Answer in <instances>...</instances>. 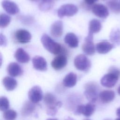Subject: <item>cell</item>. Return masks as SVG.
I'll return each mask as SVG.
<instances>
[{"instance_id":"26","label":"cell","mask_w":120,"mask_h":120,"mask_svg":"<svg viewBox=\"0 0 120 120\" xmlns=\"http://www.w3.org/2000/svg\"><path fill=\"white\" fill-rule=\"evenodd\" d=\"M110 9L114 13H120V3L116 0H110L106 2Z\"/></svg>"},{"instance_id":"11","label":"cell","mask_w":120,"mask_h":120,"mask_svg":"<svg viewBox=\"0 0 120 120\" xmlns=\"http://www.w3.org/2000/svg\"><path fill=\"white\" fill-rule=\"evenodd\" d=\"M68 62L67 58L64 54H59L51 62V66L56 70H60L63 68Z\"/></svg>"},{"instance_id":"42","label":"cell","mask_w":120,"mask_h":120,"mask_svg":"<svg viewBox=\"0 0 120 120\" xmlns=\"http://www.w3.org/2000/svg\"></svg>"},{"instance_id":"21","label":"cell","mask_w":120,"mask_h":120,"mask_svg":"<svg viewBox=\"0 0 120 120\" xmlns=\"http://www.w3.org/2000/svg\"><path fill=\"white\" fill-rule=\"evenodd\" d=\"M64 42L69 47L76 48L78 45L79 40L77 36L73 33H67L64 38Z\"/></svg>"},{"instance_id":"23","label":"cell","mask_w":120,"mask_h":120,"mask_svg":"<svg viewBox=\"0 0 120 120\" xmlns=\"http://www.w3.org/2000/svg\"><path fill=\"white\" fill-rule=\"evenodd\" d=\"M3 84L8 91H12L17 86V82L15 79L10 76H6L2 80Z\"/></svg>"},{"instance_id":"10","label":"cell","mask_w":120,"mask_h":120,"mask_svg":"<svg viewBox=\"0 0 120 120\" xmlns=\"http://www.w3.org/2000/svg\"><path fill=\"white\" fill-rule=\"evenodd\" d=\"M93 13L101 18H106L109 14L108 8L102 4H96L91 8Z\"/></svg>"},{"instance_id":"22","label":"cell","mask_w":120,"mask_h":120,"mask_svg":"<svg viewBox=\"0 0 120 120\" xmlns=\"http://www.w3.org/2000/svg\"><path fill=\"white\" fill-rule=\"evenodd\" d=\"M34 104L30 101L25 102L22 108L21 114L23 116H27L32 113L36 109Z\"/></svg>"},{"instance_id":"35","label":"cell","mask_w":120,"mask_h":120,"mask_svg":"<svg viewBox=\"0 0 120 120\" xmlns=\"http://www.w3.org/2000/svg\"><path fill=\"white\" fill-rule=\"evenodd\" d=\"M65 120H75L74 119L72 118H70V117H68L66 119H65Z\"/></svg>"},{"instance_id":"5","label":"cell","mask_w":120,"mask_h":120,"mask_svg":"<svg viewBox=\"0 0 120 120\" xmlns=\"http://www.w3.org/2000/svg\"><path fill=\"white\" fill-rule=\"evenodd\" d=\"M74 65L79 70L88 71L91 67V63L89 59L84 54H79L74 59Z\"/></svg>"},{"instance_id":"31","label":"cell","mask_w":120,"mask_h":120,"mask_svg":"<svg viewBox=\"0 0 120 120\" xmlns=\"http://www.w3.org/2000/svg\"><path fill=\"white\" fill-rule=\"evenodd\" d=\"M7 45V39L5 35L0 34V45L1 46H6Z\"/></svg>"},{"instance_id":"38","label":"cell","mask_w":120,"mask_h":120,"mask_svg":"<svg viewBox=\"0 0 120 120\" xmlns=\"http://www.w3.org/2000/svg\"><path fill=\"white\" fill-rule=\"evenodd\" d=\"M115 120H120V118H117V119H116Z\"/></svg>"},{"instance_id":"33","label":"cell","mask_w":120,"mask_h":120,"mask_svg":"<svg viewBox=\"0 0 120 120\" xmlns=\"http://www.w3.org/2000/svg\"><path fill=\"white\" fill-rule=\"evenodd\" d=\"M85 2L88 5H93L98 0H84Z\"/></svg>"},{"instance_id":"28","label":"cell","mask_w":120,"mask_h":120,"mask_svg":"<svg viewBox=\"0 0 120 120\" xmlns=\"http://www.w3.org/2000/svg\"><path fill=\"white\" fill-rule=\"evenodd\" d=\"M11 22V17L8 15L2 13L0 15V26L5 28Z\"/></svg>"},{"instance_id":"30","label":"cell","mask_w":120,"mask_h":120,"mask_svg":"<svg viewBox=\"0 0 120 120\" xmlns=\"http://www.w3.org/2000/svg\"><path fill=\"white\" fill-rule=\"evenodd\" d=\"M53 3L52 0L48 1H42L39 5V8L41 10L46 11L49 10L52 6Z\"/></svg>"},{"instance_id":"27","label":"cell","mask_w":120,"mask_h":120,"mask_svg":"<svg viewBox=\"0 0 120 120\" xmlns=\"http://www.w3.org/2000/svg\"><path fill=\"white\" fill-rule=\"evenodd\" d=\"M16 117V111L12 109H8L3 113V118L5 120H15Z\"/></svg>"},{"instance_id":"8","label":"cell","mask_w":120,"mask_h":120,"mask_svg":"<svg viewBox=\"0 0 120 120\" xmlns=\"http://www.w3.org/2000/svg\"><path fill=\"white\" fill-rule=\"evenodd\" d=\"M95 109V105L90 102L85 105H78L75 112V114L76 115L82 114L86 117H90L94 113Z\"/></svg>"},{"instance_id":"17","label":"cell","mask_w":120,"mask_h":120,"mask_svg":"<svg viewBox=\"0 0 120 120\" xmlns=\"http://www.w3.org/2000/svg\"><path fill=\"white\" fill-rule=\"evenodd\" d=\"M7 71L8 74L12 77L21 75L23 73L21 67L16 62L10 63L8 66Z\"/></svg>"},{"instance_id":"14","label":"cell","mask_w":120,"mask_h":120,"mask_svg":"<svg viewBox=\"0 0 120 120\" xmlns=\"http://www.w3.org/2000/svg\"><path fill=\"white\" fill-rule=\"evenodd\" d=\"M33 67L37 70L41 71H46L47 69V64L45 59L40 56H35L32 59Z\"/></svg>"},{"instance_id":"15","label":"cell","mask_w":120,"mask_h":120,"mask_svg":"<svg viewBox=\"0 0 120 120\" xmlns=\"http://www.w3.org/2000/svg\"><path fill=\"white\" fill-rule=\"evenodd\" d=\"M63 25L62 22L58 20L52 24L50 28V33L53 37L59 38L61 36L63 33Z\"/></svg>"},{"instance_id":"3","label":"cell","mask_w":120,"mask_h":120,"mask_svg":"<svg viewBox=\"0 0 120 120\" xmlns=\"http://www.w3.org/2000/svg\"><path fill=\"white\" fill-rule=\"evenodd\" d=\"M41 42L44 48L50 53L56 55L62 53L63 48L58 43L54 41L50 36L46 34L42 35Z\"/></svg>"},{"instance_id":"12","label":"cell","mask_w":120,"mask_h":120,"mask_svg":"<svg viewBox=\"0 0 120 120\" xmlns=\"http://www.w3.org/2000/svg\"><path fill=\"white\" fill-rule=\"evenodd\" d=\"M3 9L9 14L15 15L19 12V8L17 4L10 0H3L1 2Z\"/></svg>"},{"instance_id":"18","label":"cell","mask_w":120,"mask_h":120,"mask_svg":"<svg viewBox=\"0 0 120 120\" xmlns=\"http://www.w3.org/2000/svg\"><path fill=\"white\" fill-rule=\"evenodd\" d=\"M15 57L18 62L21 63H27L30 59L28 53L22 48H19L16 50L15 53Z\"/></svg>"},{"instance_id":"36","label":"cell","mask_w":120,"mask_h":120,"mask_svg":"<svg viewBox=\"0 0 120 120\" xmlns=\"http://www.w3.org/2000/svg\"><path fill=\"white\" fill-rule=\"evenodd\" d=\"M117 92H118V93L119 94V95H120V86L119 87V88H118Z\"/></svg>"},{"instance_id":"19","label":"cell","mask_w":120,"mask_h":120,"mask_svg":"<svg viewBox=\"0 0 120 120\" xmlns=\"http://www.w3.org/2000/svg\"><path fill=\"white\" fill-rule=\"evenodd\" d=\"M115 96V92L112 90H104L99 93L100 100L103 103H108L112 101Z\"/></svg>"},{"instance_id":"7","label":"cell","mask_w":120,"mask_h":120,"mask_svg":"<svg viewBox=\"0 0 120 120\" xmlns=\"http://www.w3.org/2000/svg\"><path fill=\"white\" fill-rule=\"evenodd\" d=\"M92 33L89 32L88 36L85 38L82 45L83 52L89 55H92L95 52V47L93 43V36Z\"/></svg>"},{"instance_id":"32","label":"cell","mask_w":120,"mask_h":120,"mask_svg":"<svg viewBox=\"0 0 120 120\" xmlns=\"http://www.w3.org/2000/svg\"><path fill=\"white\" fill-rule=\"evenodd\" d=\"M20 20L22 21L23 23H30L32 21V18L30 16H21L20 17Z\"/></svg>"},{"instance_id":"34","label":"cell","mask_w":120,"mask_h":120,"mask_svg":"<svg viewBox=\"0 0 120 120\" xmlns=\"http://www.w3.org/2000/svg\"><path fill=\"white\" fill-rule=\"evenodd\" d=\"M116 115L120 118V107H119L118 108H117V109L116 110Z\"/></svg>"},{"instance_id":"9","label":"cell","mask_w":120,"mask_h":120,"mask_svg":"<svg viewBox=\"0 0 120 120\" xmlns=\"http://www.w3.org/2000/svg\"><path fill=\"white\" fill-rule=\"evenodd\" d=\"M28 97L30 101L37 104L43 98V92L41 88L39 86L32 87L29 91Z\"/></svg>"},{"instance_id":"16","label":"cell","mask_w":120,"mask_h":120,"mask_svg":"<svg viewBox=\"0 0 120 120\" xmlns=\"http://www.w3.org/2000/svg\"><path fill=\"white\" fill-rule=\"evenodd\" d=\"M113 47L114 45L112 44L107 41H102L97 44L96 49L99 53L105 54L110 52Z\"/></svg>"},{"instance_id":"40","label":"cell","mask_w":120,"mask_h":120,"mask_svg":"<svg viewBox=\"0 0 120 120\" xmlns=\"http://www.w3.org/2000/svg\"><path fill=\"white\" fill-rule=\"evenodd\" d=\"M83 120H90V119H84Z\"/></svg>"},{"instance_id":"25","label":"cell","mask_w":120,"mask_h":120,"mask_svg":"<svg viewBox=\"0 0 120 120\" xmlns=\"http://www.w3.org/2000/svg\"><path fill=\"white\" fill-rule=\"evenodd\" d=\"M109 38L113 43L117 45H120V30L118 28L113 29L110 34Z\"/></svg>"},{"instance_id":"41","label":"cell","mask_w":120,"mask_h":120,"mask_svg":"<svg viewBox=\"0 0 120 120\" xmlns=\"http://www.w3.org/2000/svg\"><path fill=\"white\" fill-rule=\"evenodd\" d=\"M108 120V119H106V120Z\"/></svg>"},{"instance_id":"29","label":"cell","mask_w":120,"mask_h":120,"mask_svg":"<svg viewBox=\"0 0 120 120\" xmlns=\"http://www.w3.org/2000/svg\"><path fill=\"white\" fill-rule=\"evenodd\" d=\"M9 107V103L8 99L4 96L0 98V109L1 111H5Z\"/></svg>"},{"instance_id":"13","label":"cell","mask_w":120,"mask_h":120,"mask_svg":"<svg viewBox=\"0 0 120 120\" xmlns=\"http://www.w3.org/2000/svg\"><path fill=\"white\" fill-rule=\"evenodd\" d=\"M15 37L18 42L22 44H25L30 41L31 35L29 31L26 30L20 29L15 32Z\"/></svg>"},{"instance_id":"24","label":"cell","mask_w":120,"mask_h":120,"mask_svg":"<svg viewBox=\"0 0 120 120\" xmlns=\"http://www.w3.org/2000/svg\"><path fill=\"white\" fill-rule=\"evenodd\" d=\"M102 28L101 22L98 19H93L90 21L89 24V32L94 34L98 33Z\"/></svg>"},{"instance_id":"39","label":"cell","mask_w":120,"mask_h":120,"mask_svg":"<svg viewBox=\"0 0 120 120\" xmlns=\"http://www.w3.org/2000/svg\"><path fill=\"white\" fill-rule=\"evenodd\" d=\"M48 0H42V1H48Z\"/></svg>"},{"instance_id":"20","label":"cell","mask_w":120,"mask_h":120,"mask_svg":"<svg viewBox=\"0 0 120 120\" xmlns=\"http://www.w3.org/2000/svg\"><path fill=\"white\" fill-rule=\"evenodd\" d=\"M77 75L73 73L70 72L68 74L63 80V84L64 86L71 88L75 86L77 82Z\"/></svg>"},{"instance_id":"1","label":"cell","mask_w":120,"mask_h":120,"mask_svg":"<svg viewBox=\"0 0 120 120\" xmlns=\"http://www.w3.org/2000/svg\"><path fill=\"white\" fill-rule=\"evenodd\" d=\"M120 77V70L114 66L110 67L108 73L105 75L100 80L101 84L106 88H112L115 85Z\"/></svg>"},{"instance_id":"6","label":"cell","mask_w":120,"mask_h":120,"mask_svg":"<svg viewBox=\"0 0 120 120\" xmlns=\"http://www.w3.org/2000/svg\"><path fill=\"white\" fill-rule=\"evenodd\" d=\"M78 11V8L74 4H66L62 5L57 12L58 16L62 18L64 16H72L75 15Z\"/></svg>"},{"instance_id":"37","label":"cell","mask_w":120,"mask_h":120,"mask_svg":"<svg viewBox=\"0 0 120 120\" xmlns=\"http://www.w3.org/2000/svg\"><path fill=\"white\" fill-rule=\"evenodd\" d=\"M46 120H58L56 119H51V118H50V119H47Z\"/></svg>"},{"instance_id":"4","label":"cell","mask_w":120,"mask_h":120,"mask_svg":"<svg viewBox=\"0 0 120 120\" xmlns=\"http://www.w3.org/2000/svg\"><path fill=\"white\" fill-rule=\"evenodd\" d=\"M98 86L94 82L87 83L85 86L84 95L87 100L90 103L95 102L99 96L98 94Z\"/></svg>"},{"instance_id":"2","label":"cell","mask_w":120,"mask_h":120,"mask_svg":"<svg viewBox=\"0 0 120 120\" xmlns=\"http://www.w3.org/2000/svg\"><path fill=\"white\" fill-rule=\"evenodd\" d=\"M44 101L47 107L46 113L52 116L56 115L58 109L62 105L61 102L58 100L54 95L49 92L45 94L44 97Z\"/></svg>"}]
</instances>
